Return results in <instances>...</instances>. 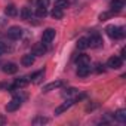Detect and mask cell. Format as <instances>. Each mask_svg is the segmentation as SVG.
Returning <instances> with one entry per match:
<instances>
[{"mask_svg": "<svg viewBox=\"0 0 126 126\" xmlns=\"http://www.w3.org/2000/svg\"><path fill=\"white\" fill-rule=\"evenodd\" d=\"M37 6L39 8H47L49 6V0H37Z\"/></svg>", "mask_w": 126, "mask_h": 126, "instance_id": "26", "label": "cell"}, {"mask_svg": "<svg viewBox=\"0 0 126 126\" xmlns=\"http://www.w3.org/2000/svg\"><path fill=\"white\" fill-rule=\"evenodd\" d=\"M45 53H46L45 43H37V45H34V47H33V55H34V56H42V55H45Z\"/></svg>", "mask_w": 126, "mask_h": 126, "instance_id": "9", "label": "cell"}, {"mask_svg": "<svg viewBox=\"0 0 126 126\" xmlns=\"http://www.w3.org/2000/svg\"><path fill=\"white\" fill-rule=\"evenodd\" d=\"M46 15H47V9L37 6V9H36V16H37V18H45Z\"/></svg>", "mask_w": 126, "mask_h": 126, "instance_id": "23", "label": "cell"}, {"mask_svg": "<svg viewBox=\"0 0 126 126\" xmlns=\"http://www.w3.org/2000/svg\"><path fill=\"white\" fill-rule=\"evenodd\" d=\"M122 64H123V61H122V58H120V56H111V58L107 61V67L114 68V70L120 68V67H122Z\"/></svg>", "mask_w": 126, "mask_h": 126, "instance_id": "4", "label": "cell"}, {"mask_svg": "<svg viewBox=\"0 0 126 126\" xmlns=\"http://www.w3.org/2000/svg\"><path fill=\"white\" fill-rule=\"evenodd\" d=\"M77 47L79 49H86L89 47V42H88V37H82L77 40Z\"/></svg>", "mask_w": 126, "mask_h": 126, "instance_id": "19", "label": "cell"}, {"mask_svg": "<svg viewBox=\"0 0 126 126\" xmlns=\"http://www.w3.org/2000/svg\"><path fill=\"white\" fill-rule=\"evenodd\" d=\"M73 94H76V89H73V88H71V89H68V91L65 92V95H73Z\"/></svg>", "mask_w": 126, "mask_h": 126, "instance_id": "30", "label": "cell"}, {"mask_svg": "<svg viewBox=\"0 0 126 126\" xmlns=\"http://www.w3.org/2000/svg\"><path fill=\"white\" fill-rule=\"evenodd\" d=\"M5 14H6L8 16H16V15H18V9H16L14 5H8L6 9H5Z\"/></svg>", "mask_w": 126, "mask_h": 126, "instance_id": "17", "label": "cell"}, {"mask_svg": "<svg viewBox=\"0 0 126 126\" xmlns=\"http://www.w3.org/2000/svg\"><path fill=\"white\" fill-rule=\"evenodd\" d=\"M88 42H89V46H91V47H99V46L102 45V39H101V36L96 34V33H94V34L88 39Z\"/></svg>", "mask_w": 126, "mask_h": 126, "instance_id": "6", "label": "cell"}, {"mask_svg": "<svg viewBox=\"0 0 126 126\" xmlns=\"http://www.w3.org/2000/svg\"><path fill=\"white\" fill-rule=\"evenodd\" d=\"M53 37H55V30L53 28H46L45 31H43V36H42V43H50L52 40H53Z\"/></svg>", "mask_w": 126, "mask_h": 126, "instance_id": "5", "label": "cell"}, {"mask_svg": "<svg viewBox=\"0 0 126 126\" xmlns=\"http://www.w3.org/2000/svg\"><path fill=\"white\" fill-rule=\"evenodd\" d=\"M76 62H77L79 67H80V65H89V64H91V58L83 53V55H79V58L76 59Z\"/></svg>", "mask_w": 126, "mask_h": 126, "instance_id": "13", "label": "cell"}, {"mask_svg": "<svg viewBox=\"0 0 126 126\" xmlns=\"http://www.w3.org/2000/svg\"><path fill=\"white\" fill-rule=\"evenodd\" d=\"M6 122H8V119L3 116V114H0V126H3V125H6Z\"/></svg>", "mask_w": 126, "mask_h": 126, "instance_id": "28", "label": "cell"}, {"mask_svg": "<svg viewBox=\"0 0 126 126\" xmlns=\"http://www.w3.org/2000/svg\"><path fill=\"white\" fill-rule=\"evenodd\" d=\"M68 5H70L68 0H56L55 2V8H59V9H65L68 8Z\"/></svg>", "mask_w": 126, "mask_h": 126, "instance_id": "22", "label": "cell"}, {"mask_svg": "<svg viewBox=\"0 0 126 126\" xmlns=\"http://www.w3.org/2000/svg\"><path fill=\"white\" fill-rule=\"evenodd\" d=\"M8 37L12 40H18L22 37V28L21 27H11L8 30Z\"/></svg>", "mask_w": 126, "mask_h": 126, "instance_id": "3", "label": "cell"}, {"mask_svg": "<svg viewBox=\"0 0 126 126\" xmlns=\"http://www.w3.org/2000/svg\"><path fill=\"white\" fill-rule=\"evenodd\" d=\"M107 34L111 37V39H122L125 37V30L122 27H117V25H108L105 28Z\"/></svg>", "mask_w": 126, "mask_h": 126, "instance_id": "1", "label": "cell"}, {"mask_svg": "<svg viewBox=\"0 0 126 126\" xmlns=\"http://www.w3.org/2000/svg\"><path fill=\"white\" fill-rule=\"evenodd\" d=\"M110 15H111L110 12H102V14L99 15V19H101V21H105V19H108V18H110Z\"/></svg>", "mask_w": 126, "mask_h": 126, "instance_id": "27", "label": "cell"}, {"mask_svg": "<svg viewBox=\"0 0 126 126\" xmlns=\"http://www.w3.org/2000/svg\"><path fill=\"white\" fill-rule=\"evenodd\" d=\"M73 104H74V101H73V99H67L64 104H61L59 107H56V108H55V114H56V116L62 114L64 111H67V110H68V108H70Z\"/></svg>", "mask_w": 126, "mask_h": 126, "instance_id": "7", "label": "cell"}, {"mask_svg": "<svg viewBox=\"0 0 126 126\" xmlns=\"http://www.w3.org/2000/svg\"><path fill=\"white\" fill-rule=\"evenodd\" d=\"M123 6H125V0H111V8H113V11L119 12V11H122Z\"/></svg>", "mask_w": 126, "mask_h": 126, "instance_id": "16", "label": "cell"}, {"mask_svg": "<svg viewBox=\"0 0 126 126\" xmlns=\"http://www.w3.org/2000/svg\"><path fill=\"white\" fill-rule=\"evenodd\" d=\"M21 18L22 19H30L31 18V11L28 8H22L21 9Z\"/></svg>", "mask_w": 126, "mask_h": 126, "instance_id": "24", "label": "cell"}, {"mask_svg": "<svg viewBox=\"0 0 126 126\" xmlns=\"http://www.w3.org/2000/svg\"><path fill=\"white\" fill-rule=\"evenodd\" d=\"M8 50H11V49L6 46V43L0 42V55H3V53H5V52H8Z\"/></svg>", "mask_w": 126, "mask_h": 126, "instance_id": "25", "label": "cell"}, {"mask_svg": "<svg viewBox=\"0 0 126 126\" xmlns=\"http://www.w3.org/2000/svg\"><path fill=\"white\" fill-rule=\"evenodd\" d=\"M28 79L27 77H21V79H16L15 80V83H14V86L12 88H9L11 89V92H14V89H21V88H25L27 85H28Z\"/></svg>", "mask_w": 126, "mask_h": 126, "instance_id": "8", "label": "cell"}, {"mask_svg": "<svg viewBox=\"0 0 126 126\" xmlns=\"http://www.w3.org/2000/svg\"><path fill=\"white\" fill-rule=\"evenodd\" d=\"M96 71H98V73H104V65L98 64V65H96Z\"/></svg>", "mask_w": 126, "mask_h": 126, "instance_id": "29", "label": "cell"}, {"mask_svg": "<svg viewBox=\"0 0 126 126\" xmlns=\"http://www.w3.org/2000/svg\"><path fill=\"white\" fill-rule=\"evenodd\" d=\"M43 76H45V71L40 70V71H37V73H34V74L31 76V80H33L34 83H39V82L43 79Z\"/></svg>", "mask_w": 126, "mask_h": 126, "instance_id": "21", "label": "cell"}, {"mask_svg": "<svg viewBox=\"0 0 126 126\" xmlns=\"http://www.w3.org/2000/svg\"><path fill=\"white\" fill-rule=\"evenodd\" d=\"M52 18L53 19H62V16H64V11L59 9V8H53V11L50 12Z\"/></svg>", "mask_w": 126, "mask_h": 126, "instance_id": "18", "label": "cell"}, {"mask_svg": "<svg viewBox=\"0 0 126 126\" xmlns=\"http://www.w3.org/2000/svg\"><path fill=\"white\" fill-rule=\"evenodd\" d=\"M114 119L120 123H125L126 122V110H117L114 113Z\"/></svg>", "mask_w": 126, "mask_h": 126, "instance_id": "14", "label": "cell"}, {"mask_svg": "<svg viewBox=\"0 0 126 126\" xmlns=\"http://www.w3.org/2000/svg\"><path fill=\"white\" fill-rule=\"evenodd\" d=\"M61 86H62V82H61V80L50 82V83H47L46 86H43V92H50V91H53V89H58V88H61Z\"/></svg>", "mask_w": 126, "mask_h": 126, "instance_id": "11", "label": "cell"}, {"mask_svg": "<svg viewBox=\"0 0 126 126\" xmlns=\"http://www.w3.org/2000/svg\"><path fill=\"white\" fill-rule=\"evenodd\" d=\"M21 64L24 65V67H31L33 64H34V55H24L22 58H21Z\"/></svg>", "mask_w": 126, "mask_h": 126, "instance_id": "12", "label": "cell"}, {"mask_svg": "<svg viewBox=\"0 0 126 126\" xmlns=\"http://www.w3.org/2000/svg\"><path fill=\"white\" fill-rule=\"evenodd\" d=\"M21 102H22V99L19 98V96H14L8 104H6V111L8 113H12V111H16L19 107H21Z\"/></svg>", "mask_w": 126, "mask_h": 126, "instance_id": "2", "label": "cell"}, {"mask_svg": "<svg viewBox=\"0 0 126 126\" xmlns=\"http://www.w3.org/2000/svg\"><path fill=\"white\" fill-rule=\"evenodd\" d=\"M49 122V119L47 117H43V116H37V117H34L33 119V125H45V123H47Z\"/></svg>", "mask_w": 126, "mask_h": 126, "instance_id": "20", "label": "cell"}, {"mask_svg": "<svg viewBox=\"0 0 126 126\" xmlns=\"http://www.w3.org/2000/svg\"><path fill=\"white\" fill-rule=\"evenodd\" d=\"M3 71L6 74H15L18 71V67H16V64H14V62H6L3 65Z\"/></svg>", "mask_w": 126, "mask_h": 126, "instance_id": "10", "label": "cell"}, {"mask_svg": "<svg viewBox=\"0 0 126 126\" xmlns=\"http://www.w3.org/2000/svg\"><path fill=\"white\" fill-rule=\"evenodd\" d=\"M89 73H91V67L89 65H80L79 70H77V76L79 77H86Z\"/></svg>", "mask_w": 126, "mask_h": 126, "instance_id": "15", "label": "cell"}]
</instances>
